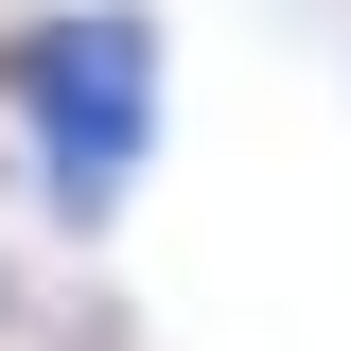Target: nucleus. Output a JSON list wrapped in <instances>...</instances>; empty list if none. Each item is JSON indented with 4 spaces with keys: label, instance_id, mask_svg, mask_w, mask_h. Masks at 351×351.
<instances>
[{
    "label": "nucleus",
    "instance_id": "1",
    "mask_svg": "<svg viewBox=\"0 0 351 351\" xmlns=\"http://www.w3.org/2000/svg\"><path fill=\"white\" fill-rule=\"evenodd\" d=\"M18 123H36L53 211H106V193H123V158L158 141V18H123V0L36 18V36H18Z\"/></svg>",
    "mask_w": 351,
    "mask_h": 351
}]
</instances>
